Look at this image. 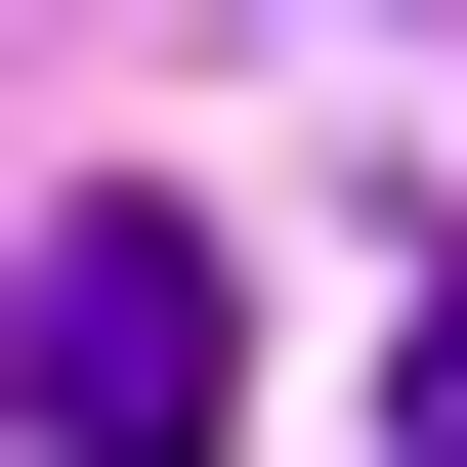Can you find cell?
<instances>
[{"mask_svg": "<svg viewBox=\"0 0 467 467\" xmlns=\"http://www.w3.org/2000/svg\"><path fill=\"white\" fill-rule=\"evenodd\" d=\"M0 425H43V467H213V425H255V255H213V213H43Z\"/></svg>", "mask_w": 467, "mask_h": 467, "instance_id": "6da1fadb", "label": "cell"}]
</instances>
